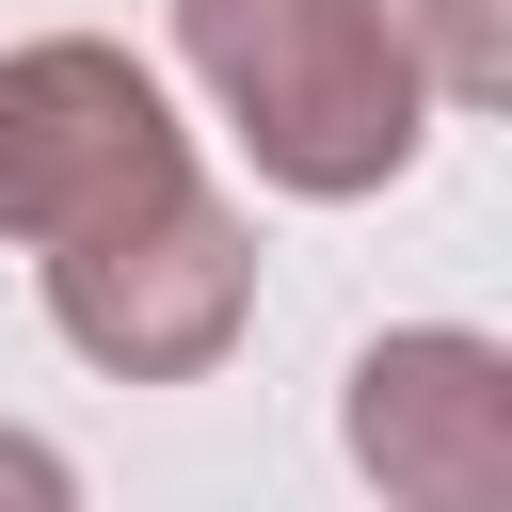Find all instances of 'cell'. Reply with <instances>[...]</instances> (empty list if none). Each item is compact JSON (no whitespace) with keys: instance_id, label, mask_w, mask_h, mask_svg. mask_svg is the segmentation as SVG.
Masks as SVG:
<instances>
[{"instance_id":"6","label":"cell","mask_w":512,"mask_h":512,"mask_svg":"<svg viewBox=\"0 0 512 512\" xmlns=\"http://www.w3.org/2000/svg\"><path fill=\"white\" fill-rule=\"evenodd\" d=\"M0 496H16V512H64L80 480H64V448H32V432H0Z\"/></svg>"},{"instance_id":"5","label":"cell","mask_w":512,"mask_h":512,"mask_svg":"<svg viewBox=\"0 0 512 512\" xmlns=\"http://www.w3.org/2000/svg\"><path fill=\"white\" fill-rule=\"evenodd\" d=\"M400 48L448 112H496L512 96V0H400Z\"/></svg>"},{"instance_id":"2","label":"cell","mask_w":512,"mask_h":512,"mask_svg":"<svg viewBox=\"0 0 512 512\" xmlns=\"http://www.w3.org/2000/svg\"><path fill=\"white\" fill-rule=\"evenodd\" d=\"M48 320H64V352L112 368V384H192V368H224L240 320H256V224H240V208L208 192V160H192V176H160L144 208L48 240Z\"/></svg>"},{"instance_id":"1","label":"cell","mask_w":512,"mask_h":512,"mask_svg":"<svg viewBox=\"0 0 512 512\" xmlns=\"http://www.w3.org/2000/svg\"><path fill=\"white\" fill-rule=\"evenodd\" d=\"M176 64L208 80L224 144L304 208H368L432 144V80L400 48V0H176Z\"/></svg>"},{"instance_id":"3","label":"cell","mask_w":512,"mask_h":512,"mask_svg":"<svg viewBox=\"0 0 512 512\" xmlns=\"http://www.w3.org/2000/svg\"><path fill=\"white\" fill-rule=\"evenodd\" d=\"M160 176H192V128H176V96H160L112 32H32V48H0V240H16V256L144 208Z\"/></svg>"},{"instance_id":"4","label":"cell","mask_w":512,"mask_h":512,"mask_svg":"<svg viewBox=\"0 0 512 512\" xmlns=\"http://www.w3.org/2000/svg\"><path fill=\"white\" fill-rule=\"evenodd\" d=\"M352 464L416 512H496L512 496V352L464 336V320H400L352 352V400H336Z\"/></svg>"}]
</instances>
